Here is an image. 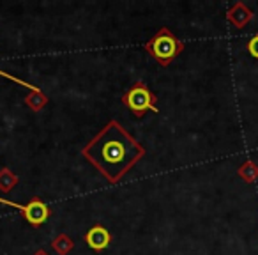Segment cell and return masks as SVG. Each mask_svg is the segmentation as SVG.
Wrapping results in <instances>:
<instances>
[{"label": "cell", "instance_id": "obj_1", "mask_svg": "<svg viewBox=\"0 0 258 255\" xmlns=\"http://www.w3.org/2000/svg\"><path fill=\"white\" fill-rule=\"evenodd\" d=\"M144 149L129 137L117 122L110 124L83 149V156L92 162L110 181H118L137 160L142 158Z\"/></svg>", "mask_w": 258, "mask_h": 255}, {"label": "cell", "instance_id": "obj_5", "mask_svg": "<svg viewBox=\"0 0 258 255\" xmlns=\"http://www.w3.org/2000/svg\"><path fill=\"white\" fill-rule=\"evenodd\" d=\"M87 243L92 250H104L110 244V232L104 227L96 225L87 232Z\"/></svg>", "mask_w": 258, "mask_h": 255}, {"label": "cell", "instance_id": "obj_11", "mask_svg": "<svg viewBox=\"0 0 258 255\" xmlns=\"http://www.w3.org/2000/svg\"><path fill=\"white\" fill-rule=\"evenodd\" d=\"M36 255H46V253H44V251H37Z\"/></svg>", "mask_w": 258, "mask_h": 255}, {"label": "cell", "instance_id": "obj_10", "mask_svg": "<svg viewBox=\"0 0 258 255\" xmlns=\"http://www.w3.org/2000/svg\"><path fill=\"white\" fill-rule=\"evenodd\" d=\"M247 50H249V54L253 55L254 59H258V34L249 41V44H247Z\"/></svg>", "mask_w": 258, "mask_h": 255}, {"label": "cell", "instance_id": "obj_9", "mask_svg": "<svg viewBox=\"0 0 258 255\" xmlns=\"http://www.w3.org/2000/svg\"><path fill=\"white\" fill-rule=\"evenodd\" d=\"M240 176L246 177V179H254V177L258 176V169L253 165V163H246V165L240 169Z\"/></svg>", "mask_w": 258, "mask_h": 255}, {"label": "cell", "instance_id": "obj_6", "mask_svg": "<svg viewBox=\"0 0 258 255\" xmlns=\"http://www.w3.org/2000/svg\"><path fill=\"white\" fill-rule=\"evenodd\" d=\"M228 16H230V20H232V22L235 23L237 27H242L246 22H249L251 16H253V15H251L249 9H246L242 4H237L235 8H233L232 11H230Z\"/></svg>", "mask_w": 258, "mask_h": 255}, {"label": "cell", "instance_id": "obj_2", "mask_svg": "<svg viewBox=\"0 0 258 255\" xmlns=\"http://www.w3.org/2000/svg\"><path fill=\"white\" fill-rule=\"evenodd\" d=\"M147 48H149V52L154 55L156 61H159L161 64H170V62L173 61V57L182 50V43H179L168 30L163 29L161 32L147 44Z\"/></svg>", "mask_w": 258, "mask_h": 255}, {"label": "cell", "instance_id": "obj_4", "mask_svg": "<svg viewBox=\"0 0 258 255\" xmlns=\"http://www.w3.org/2000/svg\"><path fill=\"white\" fill-rule=\"evenodd\" d=\"M0 202L6 206H13V208L20 209V211L23 213V216L27 218V222L30 223V225L37 227L41 225V223L46 222L48 215H50V209H48V206L44 204V202H41L39 198H32V200L29 202V206H20V204H13L11 200H6V198H0Z\"/></svg>", "mask_w": 258, "mask_h": 255}, {"label": "cell", "instance_id": "obj_8", "mask_svg": "<svg viewBox=\"0 0 258 255\" xmlns=\"http://www.w3.org/2000/svg\"><path fill=\"white\" fill-rule=\"evenodd\" d=\"M53 248L58 251V253H62V255H64L66 251H68V250H71V248H73V243H71V239H69V237L60 236V237H58V239L53 243Z\"/></svg>", "mask_w": 258, "mask_h": 255}, {"label": "cell", "instance_id": "obj_7", "mask_svg": "<svg viewBox=\"0 0 258 255\" xmlns=\"http://www.w3.org/2000/svg\"><path fill=\"white\" fill-rule=\"evenodd\" d=\"M16 181H18V177L15 176V174H11L8 169H4L2 172H0V190L2 191H9L15 188Z\"/></svg>", "mask_w": 258, "mask_h": 255}, {"label": "cell", "instance_id": "obj_3", "mask_svg": "<svg viewBox=\"0 0 258 255\" xmlns=\"http://www.w3.org/2000/svg\"><path fill=\"white\" fill-rule=\"evenodd\" d=\"M124 103L127 105L133 112H137L138 115L145 110H154L158 112V108L154 107V97L149 92V89L144 83H137L133 89L129 90L124 96Z\"/></svg>", "mask_w": 258, "mask_h": 255}]
</instances>
